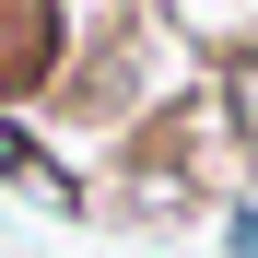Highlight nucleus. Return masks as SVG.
I'll return each mask as SVG.
<instances>
[{
  "label": "nucleus",
  "mask_w": 258,
  "mask_h": 258,
  "mask_svg": "<svg viewBox=\"0 0 258 258\" xmlns=\"http://www.w3.org/2000/svg\"><path fill=\"white\" fill-rule=\"evenodd\" d=\"M223 117H235V141L258 153V35H246V47L223 59Z\"/></svg>",
  "instance_id": "obj_1"
},
{
  "label": "nucleus",
  "mask_w": 258,
  "mask_h": 258,
  "mask_svg": "<svg viewBox=\"0 0 258 258\" xmlns=\"http://www.w3.org/2000/svg\"><path fill=\"white\" fill-rule=\"evenodd\" d=\"M235 258H258V211H235Z\"/></svg>",
  "instance_id": "obj_2"
}]
</instances>
